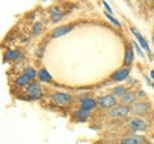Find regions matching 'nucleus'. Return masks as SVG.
Segmentation results:
<instances>
[{"label": "nucleus", "instance_id": "obj_1", "mask_svg": "<svg viewBox=\"0 0 154 144\" xmlns=\"http://www.w3.org/2000/svg\"><path fill=\"white\" fill-rule=\"evenodd\" d=\"M27 94L31 99H38L42 97V92H41V85L38 83H31L27 86Z\"/></svg>", "mask_w": 154, "mask_h": 144}, {"label": "nucleus", "instance_id": "obj_2", "mask_svg": "<svg viewBox=\"0 0 154 144\" xmlns=\"http://www.w3.org/2000/svg\"><path fill=\"white\" fill-rule=\"evenodd\" d=\"M72 100V97L67 93H62V92H57L53 94V102L58 105H66L68 104Z\"/></svg>", "mask_w": 154, "mask_h": 144}, {"label": "nucleus", "instance_id": "obj_3", "mask_svg": "<svg viewBox=\"0 0 154 144\" xmlns=\"http://www.w3.org/2000/svg\"><path fill=\"white\" fill-rule=\"evenodd\" d=\"M98 104L102 108H114L117 102H116L114 95H104V97L98 98Z\"/></svg>", "mask_w": 154, "mask_h": 144}, {"label": "nucleus", "instance_id": "obj_4", "mask_svg": "<svg viewBox=\"0 0 154 144\" xmlns=\"http://www.w3.org/2000/svg\"><path fill=\"white\" fill-rule=\"evenodd\" d=\"M130 111H131V108L127 107V105H118V107H114L109 111V116L110 117H126L127 114L130 113Z\"/></svg>", "mask_w": 154, "mask_h": 144}, {"label": "nucleus", "instance_id": "obj_5", "mask_svg": "<svg viewBox=\"0 0 154 144\" xmlns=\"http://www.w3.org/2000/svg\"><path fill=\"white\" fill-rule=\"evenodd\" d=\"M128 125L131 126L132 130L135 131H144L146 129V124L143 121V120L140 118H137V117H135V118H131L128 121Z\"/></svg>", "mask_w": 154, "mask_h": 144}, {"label": "nucleus", "instance_id": "obj_6", "mask_svg": "<svg viewBox=\"0 0 154 144\" xmlns=\"http://www.w3.org/2000/svg\"><path fill=\"white\" fill-rule=\"evenodd\" d=\"M73 27H75L73 25H64V26L57 27L55 30L53 31V37H60V36H63V35H66V33H68Z\"/></svg>", "mask_w": 154, "mask_h": 144}, {"label": "nucleus", "instance_id": "obj_7", "mask_svg": "<svg viewBox=\"0 0 154 144\" xmlns=\"http://www.w3.org/2000/svg\"><path fill=\"white\" fill-rule=\"evenodd\" d=\"M131 109L136 114H141V116H144V114L148 112V105L145 103H143V102H137V103H134L132 104Z\"/></svg>", "mask_w": 154, "mask_h": 144}, {"label": "nucleus", "instance_id": "obj_8", "mask_svg": "<svg viewBox=\"0 0 154 144\" xmlns=\"http://www.w3.org/2000/svg\"><path fill=\"white\" fill-rule=\"evenodd\" d=\"M96 104H98V102L91 98H84L81 99V108L84 109H88V111H91V109H94L96 107Z\"/></svg>", "mask_w": 154, "mask_h": 144}, {"label": "nucleus", "instance_id": "obj_9", "mask_svg": "<svg viewBox=\"0 0 154 144\" xmlns=\"http://www.w3.org/2000/svg\"><path fill=\"white\" fill-rule=\"evenodd\" d=\"M128 74H130V70H128V68H122V70H118L117 72H114V74H113L112 79H113L114 81H122V80H125V79L127 77Z\"/></svg>", "mask_w": 154, "mask_h": 144}, {"label": "nucleus", "instance_id": "obj_10", "mask_svg": "<svg viewBox=\"0 0 154 144\" xmlns=\"http://www.w3.org/2000/svg\"><path fill=\"white\" fill-rule=\"evenodd\" d=\"M31 81H32V80L28 77L27 75L23 74V75H21V76H19V77L16 80V85L19 86V88H27V86L31 84Z\"/></svg>", "mask_w": 154, "mask_h": 144}, {"label": "nucleus", "instance_id": "obj_11", "mask_svg": "<svg viewBox=\"0 0 154 144\" xmlns=\"http://www.w3.org/2000/svg\"><path fill=\"white\" fill-rule=\"evenodd\" d=\"M131 31H132V33H134V35L136 36V39L139 40V42H140V45L144 48V49L149 50V53H150V49H149V45L146 44V40H145V39H144V37L141 36V33L139 32V31H137V30H136V28H135V27H131Z\"/></svg>", "mask_w": 154, "mask_h": 144}, {"label": "nucleus", "instance_id": "obj_12", "mask_svg": "<svg viewBox=\"0 0 154 144\" xmlns=\"http://www.w3.org/2000/svg\"><path fill=\"white\" fill-rule=\"evenodd\" d=\"M135 98H136V95H135L134 93L131 92H126V94H123L122 97H121V102L123 104H132L135 102Z\"/></svg>", "mask_w": 154, "mask_h": 144}, {"label": "nucleus", "instance_id": "obj_13", "mask_svg": "<svg viewBox=\"0 0 154 144\" xmlns=\"http://www.w3.org/2000/svg\"><path fill=\"white\" fill-rule=\"evenodd\" d=\"M62 17H63V13H62V11L59 8H54L53 11L50 12V20L51 22H58L62 20Z\"/></svg>", "mask_w": 154, "mask_h": 144}, {"label": "nucleus", "instance_id": "obj_14", "mask_svg": "<svg viewBox=\"0 0 154 144\" xmlns=\"http://www.w3.org/2000/svg\"><path fill=\"white\" fill-rule=\"evenodd\" d=\"M19 57H21V53L19 50H9L5 53V57H4V59L5 61H16L18 59Z\"/></svg>", "mask_w": 154, "mask_h": 144}, {"label": "nucleus", "instance_id": "obj_15", "mask_svg": "<svg viewBox=\"0 0 154 144\" xmlns=\"http://www.w3.org/2000/svg\"><path fill=\"white\" fill-rule=\"evenodd\" d=\"M37 76H38V79H40L41 81H44V83H51V76H50V74L45 68H42V70L38 71Z\"/></svg>", "mask_w": 154, "mask_h": 144}, {"label": "nucleus", "instance_id": "obj_16", "mask_svg": "<svg viewBox=\"0 0 154 144\" xmlns=\"http://www.w3.org/2000/svg\"><path fill=\"white\" fill-rule=\"evenodd\" d=\"M75 114H76V117H77V118H80V120H81V121H85V120L90 116V111L81 108V109H79V111H77Z\"/></svg>", "mask_w": 154, "mask_h": 144}, {"label": "nucleus", "instance_id": "obj_17", "mask_svg": "<svg viewBox=\"0 0 154 144\" xmlns=\"http://www.w3.org/2000/svg\"><path fill=\"white\" fill-rule=\"evenodd\" d=\"M134 61V52L131 48H127L125 53V64H131Z\"/></svg>", "mask_w": 154, "mask_h": 144}, {"label": "nucleus", "instance_id": "obj_18", "mask_svg": "<svg viewBox=\"0 0 154 144\" xmlns=\"http://www.w3.org/2000/svg\"><path fill=\"white\" fill-rule=\"evenodd\" d=\"M112 94L117 95V97H118V95H121V97H122L123 94H126V89H125L123 86H116V88L112 90Z\"/></svg>", "mask_w": 154, "mask_h": 144}, {"label": "nucleus", "instance_id": "obj_19", "mask_svg": "<svg viewBox=\"0 0 154 144\" xmlns=\"http://www.w3.org/2000/svg\"><path fill=\"white\" fill-rule=\"evenodd\" d=\"M25 75H27L31 80H33V79L36 77V75H38V72H36L35 70L32 68V67H27L26 71H25Z\"/></svg>", "mask_w": 154, "mask_h": 144}, {"label": "nucleus", "instance_id": "obj_20", "mask_svg": "<svg viewBox=\"0 0 154 144\" xmlns=\"http://www.w3.org/2000/svg\"><path fill=\"white\" fill-rule=\"evenodd\" d=\"M121 144H140V142H139L136 138H125V139H122Z\"/></svg>", "mask_w": 154, "mask_h": 144}, {"label": "nucleus", "instance_id": "obj_21", "mask_svg": "<svg viewBox=\"0 0 154 144\" xmlns=\"http://www.w3.org/2000/svg\"><path fill=\"white\" fill-rule=\"evenodd\" d=\"M41 27H42L41 22H36V25L33 26V30H32L33 35H37V33H40V32H41Z\"/></svg>", "mask_w": 154, "mask_h": 144}, {"label": "nucleus", "instance_id": "obj_22", "mask_svg": "<svg viewBox=\"0 0 154 144\" xmlns=\"http://www.w3.org/2000/svg\"><path fill=\"white\" fill-rule=\"evenodd\" d=\"M107 17H108V20H109L110 22H112V23H113V25H114V26H118V27H119V26H121V23H119V22H118V20H116V18H113L112 16H110V14H107Z\"/></svg>", "mask_w": 154, "mask_h": 144}, {"label": "nucleus", "instance_id": "obj_23", "mask_svg": "<svg viewBox=\"0 0 154 144\" xmlns=\"http://www.w3.org/2000/svg\"><path fill=\"white\" fill-rule=\"evenodd\" d=\"M132 44H134V46H135V49L137 50V53H139V54H140L141 57H144V54H143L141 49H140V48H139V45H137V42H136V41H132Z\"/></svg>", "mask_w": 154, "mask_h": 144}, {"label": "nucleus", "instance_id": "obj_24", "mask_svg": "<svg viewBox=\"0 0 154 144\" xmlns=\"http://www.w3.org/2000/svg\"><path fill=\"white\" fill-rule=\"evenodd\" d=\"M103 5H104V8L107 9V11H108L109 13H113V12H112V9H110V7L108 5V3H107V2H103Z\"/></svg>", "mask_w": 154, "mask_h": 144}, {"label": "nucleus", "instance_id": "obj_25", "mask_svg": "<svg viewBox=\"0 0 154 144\" xmlns=\"http://www.w3.org/2000/svg\"><path fill=\"white\" fill-rule=\"evenodd\" d=\"M150 76H152V79L154 80V70H152V71H150Z\"/></svg>", "mask_w": 154, "mask_h": 144}, {"label": "nucleus", "instance_id": "obj_26", "mask_svg": "<svg viewBox=\"0 0 154 144\" xmlns=\"http://www.w3.org/2000/svg\"><path fill=\"white\" fill-rule=\"evenodd\" d=\"M152 40H153V42H154V35H153V39H152Z\"/></svg>", "mask_w": 154, "mask_h": 144}]
</instances>
